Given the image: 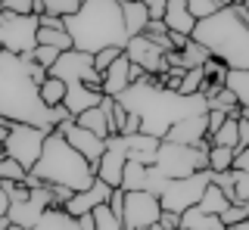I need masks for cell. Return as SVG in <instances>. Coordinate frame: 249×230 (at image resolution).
I'll list each match as a JSON object with an SVG mask.
<instances>
[{
	"label": "cell",
	"mask_w": 249,
	"mask_h": 230,
	"mask_svg": "<svg viewBox=\"0 0 249 230\" xmlns=\"http://www.w3.org/2000/svg\"><path fill=\"white\" fill-rule=\"evenodd\" d=\"M28 59H31V63H37L41 68H47V72H50V68H53V63L59 59V50H56V47H44V44H37V47L28 53Z\"/></svg>",
	"instance_id": "39"
},
{
	"label": "cell",
	"mask_w": 249,
	"mask_h": 230,
	"mask_svg": "<svg viewBox=\"0 0 249 230\" xmlns=\"http://www.w3.org/2000/svg\"><path fill=\"white\" fill-rule=\"evenodd\" d=\"M233 3H246V0H233Z\"/></svg>",
	"instance_id": "58"
},
{
	"label": "cell",
	"mask_w": 249,
	"mask_h": 230,
	"mask_svg": "<svg viewBox=\"0 0 249 230\" xmlns=\"http://www.w3.org/2000/svg\"><path fill=\"white\" fill-rule=\"evenodd\" d=\"M209 183H212V174H209V171H196V174H190V178L168 181L165 190H162V196H159L162 212L184 214L187 209H196Z\"/></svg>",
	"instance_id": "7"
},
{
	"label": "cell",
	"mask_w": 249,
	"mask_h": 230,
	"mask_svg": "<svg viewBox=\"0 0 249 230\" xmlns=\"http://www.w3.org/2000/svg\"><path fill=\"white\" fill-rule=\"evenodd\" d=\"M6 230H25V227H19V224H10V227H6Z\"/></svg>",
	"instance_id": "55"
},
{
	"label": "cell",
	"mask_w": 249,
	"mask_h": 230,
	"mask_svg": "<svg viewBox=\"0 0 249 230\" xmlns=\"http://www.w3.org/2000/svg\"><path fill=\"white\" fill-rule=\"evenodd\" d=\"M122 53H124V50H119V47H103L100 53H93V68H97V72L103 75L106 68L112 66V63H115L119 56H122Z\"/></svg>",
	"instance_id": "40"
},
{
	"label": "cell",
	"mask_w": 249,
	"mask_h": 230,
	"mask_svg": "<svg viewBox=\"0 0 249 230\" xmlns=\"http://www.w3.org/2000/svg\"><path fill=\"white\" fill-rule=\"evenodd\" d=\"M206 115H209V137H212V134L218 131V128L224 125V118H228V115H224V112H218V109H209Z\"/></svg>",
	"instance_id": "44"
},
{
	"label": "cell",
	"mask_w": 249,
	"mask_h": 230,
	"mask_svg": "<svg viewBox=\"0 0 249 230\" xmlns=\"http://www.w3.org/2000/svg\"><path fill=\"white\" fill-rule=\"evenodd\" d=\"M221 221H224V227H233V224H240V221H249V212L243 209V202H231L228 212L221 214Z\"/></svg>",
	"instance_id": "41"
},
{
	"label": "cell",
	"mask_w": 249,
	"mask_h": 230,
	"mask_svg": "<svg viewBox=\"0 0 249 230\" xmlns=\"http://www.w3.org/2000/svg\"><path fill=\"white\" fill-rule=\"evenodd\" d=\"M124 56H128L134 66H140L146 75H162V72L168 68V63H165V50H162L159 44H153L146 34L128 37V44H124Z\"/></svg>",
	"instance_id": "12"
},
{
	"label": "cell",
	"mask_w": 249,
	"mask_h": 230,
	"mask_svg": "<svg viewBox=\"0 0 249 230\" xmlns=\"http://www.w3.org/2000/svg\"><path fill=\"white\" fill-rule=\"evenodd\" d=\"M224 230H237V227H224Z\"/></svg>",
	"instance_id": "59"
},
{
	"label": "cell",
	"mask_w": 249,
	"mask_h": 230,
	"mask_svg": "<svg viewBox=\"0 0 249 230\" xmlns=\"http://www.w3.org/2000/svg\"><path fill=\"white\" fill-rule=\"evenodd\" d=\"M84 0H37V16H56V19H69L78 13Z\"/></svg>",
	"instance_id": "30"
},
{
	"label": "cell",
	"mask_w": 249,
	"mask_h": 230,
	"mask_svg": "<svg viewBox=\"0 0 249 230\" xmlns=\"http://www.w3.org/2000/svg\"><path fill=\"white\" fill-rule=\"evenodd\" d=\"M233 171V168H231ZM233 193H237V202L249 199V174L246 171H233Z\"/></svg>",
	"instance_id": "42"
},
{
	"label": "cell",
	"mask_w": 249,
	"mask_h": 230,
	"mask_svg": "<svg viewBox=\"0 0 249 230\" xmlns=\"http://www.w3.org/2000/svg\"><path fill=\"white\" fill-rule=\"evenodd\" d=\"M159 224L165 227V230H181V214H175V212H162Z\"/></svg>",
	"instance_id": "45"
},
{
	"label": "cell",
	"mask_w": 249,
	"mask_h": 230,
	"mask_svg": "<svg viewBox=\"0 0 249 230\" xmlns=\"http://www.w3.org/2000/svg\"><path fill=\"white\" fill-rule=\"evenodd\" d=\"M237 149L231 147H209V171H231Z\"/></svg>",
	"instance_id": "34"
},
{
	"label": "cell",
	"mask_w": 249,
	"mask_h": 230,
	"mask_svg": "<svg viewBox=\"0 0 249 230\" xmlns=\"http://www.w3.org/2000/svg\"><path fill=\"white\" fill-rule=\"evenodd\" d=\"M0 128H6V131H10V128H13V121H6L3 115H0Z\"/></svg>",
	"instance_id": "52"
},
{
	"label": "cell",
	"mask_w": 249,
	"mask_h": 230,
	"mask_svg": "<svg viewBox=\"0 0 249 230\" xmlns=\"http://www.w3.org/2000/svg\"><path fill=\"white\" fill-rule=\"evenodd\" d=\"M0 10L13 16H37V0H0Z\"/></svg>",
	"instance_id": "38"
},
{
	"label": "cell",
	"mask_w": 249,
	"mask_h": 230,
	"mask_svg": "<svg viewBox=\"0 0 249 230\" xmlns=\"http://www.w3.org/2000/svg\"><path fill=\"white\" fill-rule=\"evenodd\" d=\"M10 227V218H0V230H6Z\"/></svg>",
	"instance_id": "54"
},
{
	"label": "cell",
	"mask_w": 249,
	"mask_h": 230,
	"mask_svg": "<svg viewBox=\"0 0 249 230\" xmlns=\"http://www.w3.org/2000/svg\"><path fill=\"white\" fill-rule=\"evenodd\" d=\"M78 227H81V230H97V224H93V212L81 214V218H78Z\"/></svg>",
	"instance_id": "49"
},
{
	"label": "cell",
	"mask_w": 249,
	"mask_h": 230,
	"mask_svg": "<svg viewBox=\"0 0 249 230\" xmlns=\"http://www.w3.org/2000/svg\"><path fill=\"white\" fill-rule=\"evenodd\" d=\"M41 99L44 106H62V99H66V81L53 78V75H47V78L41 81Z\"/></svg>",
	"instance_id": "33"
},
{
	"label": "cell",
	"mask_w": 249,
	"mask_h": 230,
	"mask_svg": "<svg viewBox=\"0 0 249 230\" xmlns=\"http://www.w3.org/2000/svg\"><path fill=\"white\" fill-rule=\"evenodd\" d=\"M224 87L237 97L240 109L249 106V68H228V78H224Z\"/></svg>",
	"instance_id": "27"
},
{
	"label": "cell",
	"mask_w": 249,
	"mask_h": 230,
	"mask_svg": "<svg viewBox=\"0 0 249 230\" xmlns=\"http://www.w3.org/2000/svg\"><path fill=\"white\" fill-rule=\"evenodd\" d=\"M25 178H28V171L16 162V159L0 156V181L3 183H25Z\"/></svg>",
	"instance_id": "35"
},
{
	"label": "cell",
	"mask_w": 249,
	"mask_h": 230,
	"mask_svg": "<svg viewBox=\"0 0 249 230\" xmlns=\"http://www.w3.org/2000/svg\"><path fill=\"white\" fill-rule=\"evenodd\" d=\"M221 3H224V6H231V3H233V0H221Z\"/></svg>",
	"instance_id": "57"
},
{
	"label": "cell",
	"mask_w": 249,
	"mask_h": 230,
	"mask_svg": "<svg viewBox=\"0 0 249 230\" xmlns=\"http://www.w3.org/2000/svg\"><path fill=\"white\" fill-rule=\"evenodd\" d=\"M240 149H243V147H249V121L246 118H240Z\"/></svg>",
	"instance_id": "48"
},
{
	"label": "cell",
	"mask_w": 249,
	"mask_h": 230,
	"mask_svg": "<svg viewBox=\"0 0 249 230\" xmlns=\"http://www.w3.org/2000/svg\"><path fill=\"white\" fill-rule=\"evenodd\" d=\"M240 118L237 115H228V118H224V125L218 128V131L209 137V143H212V147H231V149H240Z\"/></svg>",
	"instance_id": "28"
},
{
	"label": "cell",
	"mask_w": 249,
	"mask_h": 230,
	"mask_svg": "<svg viewBox=\"0 0 249 230\" xmlns=\"http://www.w3.org/2000/svg\"><path fill=\"white\" fill-rule=\"evenodd\" d=\"M240 118H246V121H249V106H243V109H240Z\"/></svg>",
	"instance_id": "53"
},
{
	"label": "cell",
	"mask_w": 249,
	"mask_h": 230,
	"mask_svg": "<svg viewBox=\"0 0 249 230\" xmlns=\"http://www.w3.org/2000/svg\"><path fill=\"white\" fill-rule=\"evenodd\" d=\"M150 230H165V227H162V224H153V227H150Z\"/></svg>",
	"instance_id": "56"
},
{
	"label": "cell",
	"mask_w": 249,
	"mask_h": 230,
	"mask_svg": "<svg viewBox=\"0 0 249 230\" xmlns=\"http://www.w3.org/2000/svg\"><path fill=\"white\" fill-rule=\"evenodd\" d=\"M31 178H37L44 187H62V190H72V193H81L88 190L97 171L81 152L72 149V143L66 140L62 134H47L44 140V149H41V159L31 168Z\"/></svg>",
	"instance_id": "5"
},
{
	"label": "cell",
	"mask_w": 249,
	"mask_h": 230,
	"mask_svg": "<svg viewBox=\"0 0 249 230\" xmlns=\"http://www.w3.org/2000/svg\"><path fill=\"white\" fill-rule=\"evenodd\" d=\"M228 205H231V199L224 196V190H218L215 183H209L196 209H199V212H206V214H218V218H221V214L228 212Z\"/></svg>",
	"instance_id": "29"
},
{
	"label": "cell",
	"mask_w": 249,
	"mask_h": 230,
	"mask_svg": "<svg viewBox=\"0 0 249 230\" xmlns=\"http://www.w3.org/2000/svg\"><path fill=\"white\" fill-rule=\"evenodd\" d=\"M37 16H13V13L0 10V47L16 56H28L37 47Z\"/></svg>",
	"instance_id": "8"
},
{
	"label": "cell",
	"mask_w": 249,
	"mask_h": 230,
	"mask_svg": "<svg viewBox=\"0 0 249 230\" xmlns=\"http://www.w3.org/2000/svg\"><path fill=\"white\" fill-rule=\"evenodd\" d=\"M209 147H212L209 140H202L199 147H184V143L162 140L159 152H156V171L168 181L190 178L196 171H209Z\"/></svg>",
	"instance_id": "6"
},
{
	"label": "cell",
	"mask_w": 249,
	"mask_h": 230,
	"mask_svg": "<svg viewBox=\"0 0 249 230\" xmlns=\"http://www.w3.org/2000/svg\"><path fill=\"white\" fill-rule=\"evenodd\" d=\"M181 230H224V221L218 214H206L199 209H187L181 214Z\"/></svg>",
	"instance_id": "25"
},
{
	"label": "cell",
	"mask_w": 249,
	"mask_h": 230,
	"mask_svg": "<svg viewBox=\"0 0 249 230\" xmlns=\"http://www.w3.org/2000/svg\"><path fill=\"white\" fill-rule=\"evenodd\" d=\"M178 56H181V68H202L209 59H212V53L196 41H187L184 47L178 50Z\"/></svg>",
	"instance_id": "31"
},
{
	"label": "cell",
	"mask_w": 249,
	"mask_h": 230,
	"mask_svg": "<svg viewBox=\"0 0 249 230\" xmlns=\"http://www.w3.org/2000/svg\"><path fill=\"white\" fill-rule=\"evenodd\" d=\"M128 75H131V84H134V81H140V78H143L146 72H143L140 66H134V63H131V72H128Z\"/></svg>",
	"instance_id": "50"
},
{
	"label": "cell",
	"mask_w": 249,
	"mask_h": 230,
	"mask_svg": "<svg viewBox=\"0 0 249 230\" xmlns=\"http://www.w3.org/2000/svg\"><path fill=\"white\" fill-rule=\"evenodd\" d=\"M206 84H209L206 68H187L181 87H178V94H181V97H196V94H202V90H206Z\"/></svg>",
	"instance_id": "32"
},
{
	"label": "cell",
	"mask_w": 249,
	"mask_h": 230,
	"mask_svg": "<svg viewBox=\"0 0 249 230\" xmlns=\"http://www.w3.org/2000/svg\"><path fill=\"white\" fill-rule=\"evenodd\" d=\"M122 3V19H124V32L128 37L143 34V28L150 25V10H146L140 0H119Z\"/></svg>",
	"instance_id": "23"
},
{
	"label": "cell",
	"mask_w": 249,
	"mask_h": 230,
	"mask_svg": "<svg viewBox=\"0 0 249 230\" xmlns=\"http://www.w3.org/2000/svg\"><path fill=\"white\" fill-rule=\"evenodd\" d=\"M6 212H10V193H6L3 181H0V218H6Z\"/></svg>",
	"instance_id": "47"
},
{
	"label": "cell",
	"mask_w": 249,
	"mask_h": 230,
	"mask_svg": "<svg viewBox=\"0 0 249 230\" xmlns=\"http://www.w3.org/2000/svg\"><path fill=\"white\" fill-rule=\"evenodd\" d=\"M233 171H246L249 174V147L237 149V156H233Z\"/></svg>",
	"instance_id": "43"
},
{
	"label": "cell",
	"mask_w": 249,
	"mask_h": 230,
	"mask_svg": "<svg viewBox=\"0 0 249 230\" xmlns=\"http://www.w3.org/2000/svg\"><path fill=\"white\" fill-rule=\"evenodd\" d=\"M122 140H124V149H128V162H140V165H150V168L156 165V152L162 147L159 137L137 131V134L122 137Z\"/></svg>",
	"instance_id": "18"
},
{
	"label": "cell",
	"mask_w": 249,
	"mask_h": 230,
	"mask_svg": "<svg viewBox=\"0 0 249 230\" xmlns=\"http://www.w3.org/2000/svg\"><path fill=\"white\" fill-rule=\"evenodd\" d=\"M93 224H97V230H124L122 218H115V214L109 212V205H97V209H93Z\"/></svg>",
	"instance_id": "37"
},
{
	"label": "cell",
	"mask_w": 249,
	"mask_h": 230,
	"mask_svg": "<svg viewBox=\"0 0 249 230\" xmlns=\"http://www.w3.org/2000/svg\"><path fill=\"white\" fill-rule=\"evenodd\" d=\"M162 22H165L168 32L190 37L193 28H196V19H193L187 0H165V13H162Z\"/></svg>",
	"instance_id": "19"
},
{
	"label": "cell",
	"mask_w": 249,
	"mask_h": 230,
	"mask_svg": "<svg viewBox=\"0 0 249 230\" xmlns=\"http://www.w3.org/2000/svg\"><path fill=\"white\" fill-rule=\"evenodd\" d=\"M41 19V28H37V44L44 47H56L59 53L72 50V37L66 32V22L56 19V16H37Z\"/></svg>",
	"instance_id": "22"
},
{
	"label": "cell",
	"mask_w": 249,
	"mask_h": 230,
	"mask_svg": "<svg viewBox=\"0 0 249 230\" xmlns=\"http://www.w3.org/2000/svg\"><path fill=\"white\" fill-rule=\"evenodd\" d=\"M75 125H81V128H88V131H93L97 137L109 140V137L115 134V125H112V97H103V103H100V106L81 112L75 118Z\"/></svg>",
	"instance_id": "17"
},
{
	"label": "cell",
	"mask_w": 249,
	"mask_h": 230,
	"mask_svg": "<svg viewBox=\"0 0 249 230\" xmlns=\"http://www.w3.org/2000/svg\"><path fill=\"white\" fill-rule=\"evenodd\" d=\"M119 103L128 112L140 115V131L159 137V140L168 134V128L175 125V121L209 112V97L206 94L181 97V94H175V90L162 87L156 75H143L140 81H134L119 97Z\"/></svg>",
	"instance_id": "2"
},
{
	"label": "cell",
	"mask_w": 249,
	"mask_h": 230,
	"mask_svg": "<svg viewBox=\"0 0 249 230\" xmlns=\"http://www.w3.org/2000/svg\"><path fill=\"white\" fill-rule=\"evenodd\" d=\"M47 75H53V78H59L66 84H88V87L103 94V75L93 68V53L75 50V47L59 53V59L53 63V68Z\"/></svg>",
	"instance_id": "9"
},
{
	"label": "cell",
	"mask_w": 249,
	"mask_h": 230,
	"mask_svg": "<svg viewBox=\"0 0 249 230\" xmlns=\"http://www.w3.org/2000/svg\"><path fill=\"white\" fill-rule=\"evenodd\" d=\"M190 41L202 44L212 53V59L224 63L228 68H249V25L233 3L196 22Z\"/></svg>",
	"instance_id": "4"
},
{
	"label": "cell",
	"mask_w": 249,
	"mask_h": 230,
	"mask_svg": "<svg viewBox=\"0 0 249 230\" xmlns=\"http://www.w3.org/2000/svg\"><path fill=\"white\" fill-rule=\"evenodd\" d=\"M128 72H131V59L122 53V56L115 59V63L109 66L106 72H103V97L119 99L124 90L131 87V75H128Z\"/></svg>",
	"instance_id": "21"
},
{
	"label": "cell",
	"mask_w": 249,
	"mask_h": 230,
	"mask_svg": "<svg viewBox=\"0 0 249 230\" xmlns=\"http://www.w3.org/2000/svg\"><path fill=\"white\" fill-rule=\"evenodd\" d=\"M47 134H50V131L35 128V125H13L10 131H6V140H3V156L16 159L25 171H31L35 162L41 159Z\"/></svg>",
	"instance_id": "10"
},
{
	"label": "cell",
	"mask_w": 249,
	"mask_h": 230,
	"mask_svg": "<svg viewBox=\"0 0 249 230\" xmlns=\"http://www.w3.org/2000/svg\"><path fill=\"white\" fill-rule=\"evenodd\" d=\"M159 218H162L159 196L146 193V190L124 193V212H122L124 230H150L153 224H159Z\"/></svg>",
	"instance_id": "11"
},
{
	"label": "cell",
	"mask_w": 249,
	"mask_h": 230,
	"mask_svg": "<svg viewBox=\"0 0 249 230\" xmlns=\"http://www.w3.org/2000/svg\"><path fill=\"white\" fill-rule=\"evenodd\" d=\"M44 78L47 68L0 47V115L13 125H35L50 131V106H44L37 90Z\"/></svg>",
	"instance_id": "1"
},
{
	"label": "cell",
	"mask_w": 249,
	"mask_h": 230,
	"mask_svg": "<svg viewBox=\"0 0 249 230\" xmlns=\"http://www.w3.org/2000/svg\"><path fill=\"white\" fill-rule=\"evenodd\" d=\"M31 230H81V227H78V218H72L69 212H62V209H47L44 218L37 221Z\"/></svg>",
	"instance_id": "26"
},
{
	"label": "cell",
	"mask_w": 249,
	"mask_h": 230,
	"mask_svg": "<svg viewBox=\"0 0 249 230\" xmlns=\"http://www.w3.org/2000/svg\"><path fill=\"white\" fill-rule=\"evenodd\" d=\"M109 196H112V187H109V183H103L100 178H93V183H90L88 190L72 193V199L62 205V212H69L72 218H81V214H90L97 205H106Z\"/></svg>",
	"instance_id": "15"
},
{
	"label": "cell",
	"mask_w": 249,
	"mask_h": 230,
	"mask_svg": "<svg viewBox=\"0 0 249 230\" xmlns=\"http://www.w3.org/2000/svg\"><path fill=\"white\" fill-rule=\"evenodd\" d=\"M124 165H128V149H124V140H122V134H112L106 140V152L100 156V162H97V178L109 183V187H122V174H124Z\"/></svg>",
	"instance_id": "13"
},
{
	"label": "cell",
	"mask_w": 249,
	"mask_h": 230,
	"mask_svg": "<svg viewBox=\"0 0 249 230\" xmlns=\"http://www.w3.org/2000/svg\"><path fill=\"white\" fill-rule=\"evenodd\" d=\"M140 3L150 10V19H162V13H165V0H140Z\"/></svg>",
	"instance_id": "46"
},
{
	"label": "cell",
	"mask_w": 249,
	"mask_h": 230,
	"mask_svg": "<svg viewBox=\"0 0 249 230\" xmlns=\"http://www.w3.org/2000/svg\"><path fill=\"white\" fill-rule=\"evenodd\" d=\"M53 134H62L69 143H72V149H75V152H81V156L88 159L93 168H97L100 156L106 152V140H103V137H97L93 131H88V128L75 125V118H72V121H62V125H59Z\"/></svg>",
	"instance_id": "14"
},
{
	"label": "cell",
	"mask_w": 249,
	"mask_h": 230,
	"mask_svg": "<svg viewBox=\"0 0 249 230\" xmlns=\"http://www.w3.org/2000/svg\"><path fill=\"white\" fill-rule=\"evenodd\" d=\"M122 190H124V193H134V190H146V193H150V165H140V162H128V165H124Z\"/></svg>",
	"instance_id": "24"
},
{
	"label": "cell",
	"mask_w": 249,
	"mask_h": 230,
	"mask_svg": "<svg viewBox=\"0 0 249 230\" xmlns=\"http://www.w3.org/2000/svg\"><path fill=\"white\" fill-rule=\"evenodd\" d=\"M62 22H66V32L72 37L75 50L84 53H100L103 47L124 50V44H128L119 0H84L75 16Z\"/></svg>",
	"instance_id": "3"
},
{
	"label": "cell",
	"mask_w": 249,
	"mask_h": 230,
	"mask_svg": "<svg viewBox=\"0 0 249 230\" xmlns=\"http://www.w3.org/2000/svg\"><path fill=\"white\" fill-rule=\"evenodd\" d=\"M100 103H103V94H100V90L88 87V84H66V99H62V106L72 112V118H78L81 112H88Z\"/></svg>",
	"instance_id": "20"
},
{
	"label": "cell",
	"mask_w": 249,
	"mask_h": 230,
	"mask_svg": "<svg viewBox=\"0 0 249 230\" xmlns=\"http://www.w3.org/2000/svg\"><path fill=\"white\" fill-rule=\"evenodd\" d=\"M168 143H184V147H199L202 140H209V115H190V118H181L168 128V134L162 137Z\"/></svg>",
	"instance_id": "16"
},
{
	"label": "cell",
	"mask_w": 249,
	"mask_h": 230,
	"mask_svg": "<svg viewBox=\"0 0 249 230\" xmlns=\"http://www.w3.org/2000/svg\"><path fill=\"white\" fill-rule=\"evenodd\" d=\"M187 6H190V13H193V19H196V22L215 16L218 10H224L221 0H187Z\"/></svg>",
	"instance_id": "36"
},
{
	"label": "cell",
	"mask_w": 249,
	"mask_h": 230,
	"mask_svg": "<svg viewBox=\"0 0 249 230\" xmlns=\"http://www.w3.org/2000/svg\"><path fill=\"white\" fill-rule=\"evenodd\" d=\"M3 140H6V128H0V156H3Z\"/></svg>",
	"instance_id": "51"
}]
</instances>
